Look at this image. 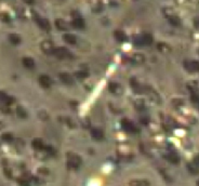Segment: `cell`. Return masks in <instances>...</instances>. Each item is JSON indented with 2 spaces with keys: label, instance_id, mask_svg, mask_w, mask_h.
<instances>
[{
  "label": "cell",
  "instance_id": "22",
  "mask_svg": "<svg viewBox=\"0 0 199 186\" xmlns=\"http://www.w3.org/2000/svg\"><path fill=\"white\" fill-rule=\"evenodd\" d=\"M142 41L143 46H149L153 42V37H152L151 34H144L142 36Z\"/></svg>",
  "mask_w": 199,
  "mask_h": 186
},
{
  "label": "cell",
  "instance_id": "12",
  "mask_svg": "<svg viewBox=\"0 0 199 186\" xmlns=\"http://www.w3.org/2000/svg\"><path fill=\"white\" fill-rule=\"evenodd\" d=\"M72 26L76 27V28H83L85 27V22H83V20L80 18L79 15H77L76 18H74V20H72Z\"/></svg>",
  "mask_w": 199,
  "mask_h": 186
},
{
  "label": "cell",
  "instance_id": "26",
  "mask_svg": "<svg viewBox=\"0 0 199 186\" xmlns=\"http://www.w3.org/2000/svg\"><path fill=\"white\" fill-rule=\"evenodd\" d=\"M133 61H134L135 63H137V64H141V63H143L145 61V58L142 54H134V55H133Z\"/></svg>",
  "mask_w": 199,
  "mask_h": 186
},
{
  "label": "cell",
  "instance_id": "19",
  "mask_svg": "<svg viewBox=\"0 0 199 186\" xmlns=\"http://www.w3.org/2000/svg\"><path fill=\"white\" fill-rule=\"evenodd\" d=\"M16 115H17L18 118L24 119V118H26V117H27V112L23 106H17V107H16Z\"/></svg>",
  "mask_w": 199,
  "mask_h": 186
},
{
  "label": "cell",
  "instance_id": "2",
  "mask_svg": "<svg viewBox=\"0 0 199 186\" xmlns=\"http://www.w3.org/2000/svg\"><path fill=\"white\" fill-rule=\"evenodd\" d=\"M53 54L57 55L58 58H72V54L71 53V51L66 48H63V47L54 48Z\"/></svg>",
  "mask_w": 199,
  "mask_h": 186
},
{
  "label": "cell",
  "instance_id": "36",
  "mask_svg": "<svg viewBox=\"0 0 199 186\" xmlns=\"http://www.w3.org/2000/svg\"><path fill=\"white\" fill-rule=\"evenodd\" d=\"M23 1H24L25 3H27V4H32L35 0H23Z\"/></svg>",
  "mask_w": 199,
  "mask_h": 186
},
{
  "label": "cell",
  "instance_id": "20",
  "mask_svg": "<svg viewBox=\"0 0 199 186\" xmlns=\"http://www.w3.org/2000/svg\"><path fill=\"white\" fill-rule=\"evenodd\" d=\"M187 168H188V171L192 174H198L199 173V164H197L196 162H192V163H188Z\"/></svg>",
  "mask_w": 199,
  "mask_h": 186
},
{
  "label": "cell",
  "instance_id": "27",
  "mask_svg": "<svg viewBox=\"0 0 199 186\" xmlns=\"http://www.w3.org/2000/svg\"><path fill=\"white\" fill-rule=\"evenodd\" d=\"M0 20H1L2 22H4V23H9L11 21V18H10V15H9L8 13L1 12V13H0Z\"/></svg>",
  "mask_w": 199,
  "mask_h": 186
},
{
  "label": "cell",
  "instance_id": "8",
  "mask_svg": "<svg viewBox=\"0 0 199 186\" xmlns=\"http://www.w3.org/2000/svg\"><path fill=\"white\" fill-rule=\"evenodd\" d=\"M39 83H40V86L42 87V88L48 89L51 87L52 81H51V79L49 76H47V75H41V76L39 77Z\"/></svg>",
  "mask_w": 199,
  "mask_h": 186
},
{
  "label": "cell",
  "instance_id": "6",
  "mask_svg": "<svg viewBox=\"0 0 199 186\" xmlns=\"http://www.w3.org/2000/svg\"><path fill=\"white\" fill-rule=\"evenodd\" d=\"M58 78L65 84L74 83V77H72L71 74H68V73H60V74H58Z\"/></svg>",
  "mask_w": 199,
  "mask_h": 186
},
{
  "label": "cell",
  "instance_id": "11",
  "mask_svg": "<svg viewBox=\"0 0 199 186\" xmlns=\"http://www.w3.org/2000/svg\"><path fill=\"white\" fill-rule=\"evenodd\" d=\"M108 90L114 94H119V93H121V87H120V84L117 83V82H109Z\"/></svg>",
  "mask_w": 199,
  "mask_h": 186
},
{
  "label": "cell",
  "instance_id": "34",
  "mask_svg": "<svg viewBox=\"0 0 199 186\" xmlns=\"http://www.w3.org/2000/svg\"><path fill=\"white\" fill-rule=\"evenodd\" d=\"M7 94L6 93H3V92H1V91H0V101H1V102H4V100H6L7 98Z\"/></svg>",
  "mask_w": 199,
  "mask_h": 186
},
{
  "label": "cell",
  "instance_id": "13",
  "mask_svg": "<svg viewBox=\"0 0 199 186\" xmlns=\"http://www.w3.org/2000/svg\"><path fill=\"white\" fill-rule=\"evenodd\" d=\"M32 147H34L35 149H37V150L44 149V144H43V142H42V140H41V138H35V140L32 141Z\"/></svg>",
  "mask_w": 199,
  "mask_h": 186
},
{
  "label": "cell",
  "instance_id": "28",
  "mask_svg": "<svg viewBox=\"0 0 199 186\" xmlns=\"http://www.w3.org/2000/svg\"><path fill=\"white\" fill-rule=\"evenodd\" d=\"M89 76V74L87 72H77L75 73V77H76L77 79H86L87 77Z\"/></svg>",
  "mask_w": 199,
  "mask_h": 186
},
{
  "label": "cell",
  "instance_id": "31",
  "mask_svg": "<svg viewBox=\"0 0 199 186\" xmlns=\"http://www.w3.org/2000/svg\"><path fill=\"white\" fill-rule=\"evenodd\" d=\"M133 42L137 46H143V41H142V36H137L134 39H133Z\"/></svg>",
  "mask_w": 199,
  "mask_h": 186
},
{
  "label": "cell",
  "instance_id": "3",
  "mask_svg": "<svg viewBox=\"0 0 199 186\" xmlns=\"http://www.w3.org/2000/svg\"><path fill=\"white\" fill-rule=\"evenodd\" d=\"M121 128H122L126 132H129V133L137 132V129L135 128V126L128 119H122V121H121Z\"/></svg>",
  "mask_w": 199,
  "mask_h": 186
},
{
  "label": "cell",
  "instance_id": "10",
  "mask_svg": "<svg viewBox=\"0 0 199 186\" xmlns=\"http://www.w3.org/2000/svg\"><path fill=\"white\" fill-rule=\"evenodd\" d=\"M130 84H131V87H132V89H133V91H134V92H137V93H143V92H144V89H143V87L139 83V82H137V79H134V78L131 79L130 80Z\"/></svg>",
  "mask_w": 199,
  "mask_h": 186
},
{
  "label": "cell",
  "instance_id": "25",
  "mask_svg": "<svg viewBox=\"0 0 199 186\" xmlns=\"http://www.w3.org/2000/svg\"><path fill=\"white\" fill-rule=\"evenodd\" d=\"M1 140L4 141V142H7V143H10L13 141V135L11 133H3L1 135Z\"/></svg>",
  "mask_w": 199,
  "mask_h": 186
},
{
  "label": "cell",
  "instance_id": "4",
  "mask_svg": "<svg viewBox=\"0 0 199 186\" xmlns=\"http://www.w3.org/2000/svg\"><path fill=\"white\" fill-rule=\"evenodd\" d=\"M34 18H35V21H36L37 25H38L40 28H42V29H44V30L50 29V24H49L48 20L41 18V16H39L38 14H36V13H34Z\"/></svg>",
  "mask_w": 199,
  "mask_h": 186
},
{
  "label": "cell",
  "instance_id": "35",
  "mask_svg": "<svg viewBox=\"0 0 199 186\" xmlns=\"http://www.w3.org/2000/svg\"><path fill=\"white\" fill-rule=\"evenodd\" d=\"M4 173H6V175L8 176V178H12V174H11V171L8 170V169H6V170H4Z\"/></svg>",
  "mask_w": 199,
  "mask_h": 186
},
{
  "label": "cell",
  "instance_id": "24",
  "mask_svg": "<svg viewBox=\"0 0 199 186\" xmlns=\"http://www.w3.org/2000/svg\"><path fill=\"white\" fill-rule=\"evenodd\" d=\"M9 40H10V42L12 44L16 46V44H18L21 42V37L17 34H10L9 35Z\"/></svg>",
  "mask_w": 199,
  "mask_h": 186
},
{
  "label": "cell",
  "instance_id": "29",
  "mask_svg": "<svg viewBox=\"0 0 199 186\" xmlns=\"http://www.w3.org/2000/svg\"><path fill=\"white\" fill-rule=\"evenodd\" d=\"M134 106L137 108V109H143L144 107V101L143 100H137L134 102Z\"/></svg>",
  "mask_w": 199,
  "mask_h": 186
},
{
  "label": "cell",
  "instance_id": "23",
  "mask_svg": "<svg viewBox=\"0 0 199 186\" xmlns=\"http://www.w3.org/2000/svg\"><path fill=\"white\" fill-rule=\"evenodd\" d=\"M168 20H169L170 24L173 25V26H179V25L181 24V20H180V18L177 15H170L169 18H168Z\"/></svg>",
  "mask_w": 199,
  "mask_h": 186
},
{
  "label": "cell",
  "instance_id": "30",
  "mask_svg": "<svg viewBox=\"0 0 199 186\" xmlns=\"http://www.w3.org/2000/svg\"><path fill=\"white\" fill-rule=\"evenodd\" d=\"M17 183L20 186H29V182L27 180H25V178H18Z\"/></svg>",
  "mask_w": 199,
  "mask_h": 186
},
{
  "label": "cell",
  "instance_id": "1",
  "mask_svg": "<svg viewBox=\"0 0 199 186\" xmlns=\"http://www.w3.org/2000/svg\"><path fill=\"white\" fill-rule=\"evenodd\" d=\"M81 164V158L79 155L75 153H68L67 154V166L69 169H77Z\"/></svg>",
  "mask_w": 199,
  "mask_h": 186
},
{
  "label": "cell",
  "instance_id": "37",
  "mask_svg": "<svg viewBox=\"0 0 199 186\" xmlns=\"http://www.w3.org/2000/svg\"><path fill=\"white\" fill-rule=\"evenodd\" d=\"M2 127H3V126H2V123H1V121H0V128H2Z\"/></svg>",
  "mask_w": 199,
  "mask_h": 186
},
{
  "label": "cell",
  "instance_id": "16",
  "mask_svg": "<svg viewBox=\"0 0 199 186\" xmlns=\"http://www.w3.org/2000/svg\"><path fill=\"white\" fill-rule=\"evenodd\" d=\"M130 186H149V182L146 180H132L129 183Z\"/></svg>",
  "mask_w": 199,
  "mask_h": 186
},
{
  "label": "cell",
  "instance_id": "18",
  "mask_svg": "<svg viewBox=\"0 0 199 186\" xmlns=\"http://www.w3.org/2000/svg\"><path fill=\"white\" fill-rule=\"evenodd\" d=\"M167 159L169 160L171 163H173V164H177L180 162L179 155H177L175 153H170V154H168L167 155Z\"/></svg>",
  "mask_w": 199,
  "mask_h": 186
},
{
  "label": "cell",
  "instance_id": "14",
  "mask_svg": "<svg viewBox=\"0 0 199 186\" xmlns=\"http://www.w3.org/2000/svg\"><path fill=\"white\" fill-rule=\"evenodd\" d=\"M63 40L69 44H76L77 39L72 34H64L63 35Z\"/></svg>",
  "mask_w": 199,
  "mask_h": 186
},
{
  "label": "cell",
  "instance_id": "21",
  "mask_svg": "<svg viewBox=\"0 0 199 186\" xmlns=\"http://www.w3.org/2000/svg\"><path fill=\"white\" fill-rule=\"evenodd\" d=\"M55 26H57L60 30H67V28H68L66 22L61 20V18H57V20L55 21Z\"/></svg>",
  "mask_w": 199,
  "mask_h": 186
},
{
  "label": "cell",
  "instance_id": "9",
  "mask_svg": "<svg viewBox=\"0 0 199 186\" xmlns=\"http://www.w3.org/2000/svg\"><path fill=\"white\" fill-rule=\"evenodd\" d=\"M90 134H91V136L94 138V140H97V141L102 140V138H104V133H103V131L101 130V129H99V128L91 129Z\"/></svg>",
  "mask_w": 199,
  "mask_h": 186
},
{
  "label": "cell",
  "instance_id": "32",
  "mask_svg": "<svg viewBox=\"0 0 199 186\" xmlns=\"http://www.w3.org/2000/svg\"><path fill=\"white\" fill-rule=\"evenodd\" d=\"M38 173L39 174H43V175H47V174H49V170L47 168H39L38 169Z\"/></svg>",
  "mask_w": 199,
  "mask_h": 186
},
{
  "label": "cell",
  "instance_id": "17",
  "mask_svg": "<svg viewBox=\"0 0 199 186\" xmlns=\"http://www.w3.org/2000/svg\"><path fill=\"white\" fill-rule=\"evenodd\" d=\"M114 36H115V38L120 42H123L127 40V35H126L122 30H116V32L114 33Z\"/></svg>",
  "mask_w": 199,
  "mask_h": 186
},
{
  "label": "cell",
  "instance_id": "15",
  "mask_svg": "<svg viewBox=\"0 0 199 186\" xmlns=\"http://www.w3.org/2000/svg\"><path fill=\"white\" fill-rule=\"evenodd\" d=\"M22 62H23V65H24L26 68H34V66H35L34 58H28V56H26V58H23Z\"/></svg>",
  "mask_w": 199,
  "mask_h": 186
},
{
  "label": "cell",
  "instance_id": "33",
  "mask_svg": "<svg viewBox=\"0 0 199 186\" xmlns=\"http://www.w3.org/2000/svg\"><path fill=\"white\" fill-rule=\"evenodd\" d=\"M173 104H177V106H180V105H183V100H173L172 101Z\"/></svg>",
  "mask_w": 199,
  "mask_h": 186
},
{
  "label": "cell",
  "instance_id": "7",
  "mask_svg": "<svg viewBox=\"0 0 199 186\" xmlns=\"http://www.w3.org/2000/svg\"><path fill=\"white\" fill-rule=\"evenodd\" d=\"M40 47H41V50H42L43 52L47 53V54H52L53 50H54V47H53L52 42L49 41V40H46V41L41 42Z\"/></svg>",
  "mask_w": 199,
  "mask_h": 186
},
{
  "label": "cell",
  "instance_id": "5",
  "mask_svg": "<svg viewBox=\"0 0 199 186\" xmlns=\"http://www.w3.org/2000/svg\"><path fill=\"white\" fill-rule=\"evenodd\" d=\"M184 67L185 69L191 73L199 72V62H197V61H185Z\"/></svg>",
  "mask_w": 199,
  "mask_h": 186
}]
</instances>
